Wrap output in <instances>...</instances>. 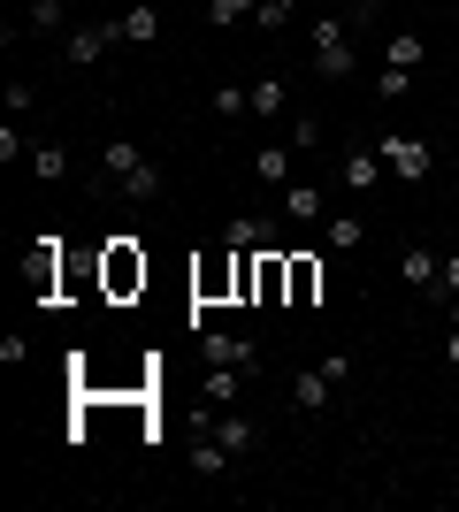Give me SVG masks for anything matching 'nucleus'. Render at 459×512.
<instances>
[{
	"label": "nucleus",
	"instance_id": "nucleus-23",
	"mask_svg": "<svg viewBox=\"0 0 459 512\" xmlns=\"http://www.w3.org/2000/svg\"><path fill=\"white\" fill-rule=\"evenodd\" d=\"M314 291H322V268H314V260H291V299H314Z\"/></svg>",
	"mask_w": 459,
	"mask_h": 512
},
{
	"label": "nucleus",
	"instance_id": "nucleus-5",
	"mask_svg": "<svg viewBox=\"0 0 459 512\" xmlns=\"http://www.w3.org/2000/svg\"><path fill=\"white\" fill-rule=\"evenodd\" d=\"M138 283H146V253L131 237H115L108 245V291H138Z\"/></svg>",
	"mask_w": 459,
	"mask_h": 512
},
{
	"label": "nucleus",
	"instance_id": "nucleus-10",
	"mask_svg": "<svg viewBox=\"0 0 459 512\" xmlns=\"http://www.w3.org/2000/svg\"><path fill=\"white\" fill-rule=\"evenodd\" d=\"M230 459H238V451L222 444V436H207V428H199V444H192V474H199V482H215V474H230Z\"/></svg>",
	"mask_w": 459,
	"mask_h": 512
},
{
	"label": "nucleus",
	"instance_id": "nucleus-21",
	"mask_svg": "<svg viewBox=\"0 0 459 512\" xmlns=\"http://www.w3.org/2000/svg\"><path fill=\"white\" fill-rule=\"evenodd\" d=\"M253 169H261V184H291V146H261Z\"/></svg>",
	"mask_w": 459,
	"mask_h": 512
},
{
	"label": "nucleus",
	"instance_id": "nucleus-9",
	"mask_svg": "<svg viewBox=\"0 0 459 512\" xmlns=\"http://www.w3.org/2000/svg\"><path fill=\"white\" fill-rule=\"evenodd\" d=\"M437 268H444L437 245H406V253H398V276L414 283V291H437Z\"/></svg>",
	"mask_w": 459,
	"mask_h": 512
},
{
	"label": "nucleus",
	"instance_id": "nucleus-11",
	"mask_svg": "<svg viewBox=\"0 0 459 512\" xmlns=\"http://www.w3.org/2000/svg\"><path fill=\"white\" fill-rule=\"evenodd\" d=\"M199 390H207V406H215V413H230V406H238V390H245V367H207V383H199Z\"/></svg>",
	"mask_w": 459,
	"mask_h": 512
},
{
	"label": "nucleus",
	"instance_id": "nucleus-20",
	"mask_svg": "<svg viewBox=\"0 0 459 512\" xmlns=\"http://www.w3.org/2000/svg\"><path fill=\"white\" fill-rule=\"evenodd\" d=\"M406 92H414V69H383L375 77V107H398Z\"/></svg>",
	"mask_w": 459,
	"mask_h": 512
},
{
	"label": "nucleus",
	"instance_id": "nucleus-19",
	"mask_svg": "<svg viewBox=\"0 0 459 512\" xmlns=\"http://www.w3.org/2000/svg\"><path fill=\"white\" fill-rule=\"evenodd\" d=\"M62 16H69V0H23V23H31V31H62Z\"/></svg>",
	"mask_w": 459,
	"mask_h": 512
},
{
	"label": "nucleus",
	"instance_id": "nucleus-26",
	"mask_svg": "<svg viewBox=\"0 0 459 512\" xmlns=\"http://www.w3.org/2000/svg\"><path fill=\"white\" fill-rule=\"evenodd\" d=\"M284 146H291V153H314V146H322V123H314V115H299V123H291V138H284Z\"/></svg>",
	"mask_w": 459,
	"mask_h": 512
},
{
	"label": "nucleus",
	"instance_id": "nucleus-2",
	"mask_svg": "<svg viewBox=\"0 0 459 512\" xmlns=\"http://www.w3.org/2000/svg\"><path fill=\"white\" fill-rule=\"evenodd\" d=\"M383 169L398 176V184H421V176H429V161H437V146H429V138H421V130H383Z\"/></svg>",
	"mask_w": 459,
	"mask_h": 512
},
{
	"label": "nucleus",
	"instance_id": "nucleus-16",
	"mask_svg": "<svg viewBox=\"0 0 459 512\" xmlns=\"http://www.w3.org/2000/svg\"><path fill=\"white\" fill-rule=\"evenodd\" d=\"M284 222H322V192L314 184H284Z\"/></svg>",
	"mask_w": 459,
	"mask_h": 512
},
{
	"label": "nucleus",
	"instance_id": "nucleus-22",
	"mask_svg": "<svg viewBox=\"0 0 459 512\" xmlns=\"http://www.w3.org/2000/svg\"><path fill=\"white\" fill-rule=\"evenodd\" d=\"M253 8H261V0H207V23H215V31H230V23H245Z\"/></svg>",
	"mask_w": 459,
	"mask_h": 512
},
{
	"label": "nucleus",
	"instance_id": "nucleus-12",
	"mask_svg": "<svg viewBox=\"0 0 459 512\" xmlns=\"http://www.w3.org/2000/svg\"><path fill=\"white\" fill-rule=\"evenodd\" d=\"M429 62V39L421 31H391V46H383V69H421Z\"/></svg>",
	"mask_w": 459,
	"mask_h": 512
},
{
	"label": "nucleus",
	"instance_id": "nucleus-1",
	"mask_svg": "<svg viewBox=\"0 0 459 512\" xmlns=\"http://www.w3.org/2000/svg\"><path fill=\"white\" fill-rule=\"evenodd\" d=\"M314 69H322L329 85H337V77H352V16H314Z\"/></svg>",
	"mask_w": 459,
	"mask_h": 512
},
{
	"label": "nucleus",
	"instance_id": "nucleus-17",
	"mask_svg": "<svg viewBox=\"0 0 459 512\" xmlns=\"http://www.w3.org/2000/svg\"><path fill=\"white\" fill-rule=\"evenodd\" d=\"M31 176H39V184H62V176H69V153L54 146V138H46V146H31Z\"/></svg>",
	"mask_w": 459,
	"mask_h": 512
},
{
	"label": "nucleus",
	"instance_id": "nucleus-27",
	"mask_svg": "<svg viewBox=\"0 0 459 512\" xmlns=\"http://www.w3.org/2000/svg\"><path fill=\"white\" fill-rule=\"evenodd\" d=\"M437 299H459V253H444V268H437Z\"/></svg>",
	"mask_w": 459,
	"mask_h": 512
},
{
	"label": "nucleus",
	"instance_id": "nucleus-30",
	"mask_svg": "<svg viewBox=\"0 0 459 512\" xmlns=\"http://www.w3.org/2000/svg\"><path fill=\"white\" fill-rule=\"evenodd\" d=\"M444 314H452V329H459V299H444Z\"/></svg>",
	"mask_w": 459,
	"mask_h": 512
},
{
	"label": "nucleus",
	"instance_id": "nucleus-29",
	"mask_svg": "<svg viewBox=\"0 0 459 512\" xmlns=\"http://www.w3.org/2000/svg\"><path fill=\"white\" fill-rule=\"evenodd\" d=\"M444 367H459V329H452V337H444Z\"/></svg>",
	"mask_w": 459,
	"mask_h": 512
},
{
	"label": "nucleus",
	"instance_id": "nucleus-14",
	"mask_svg": "<svg viewBox=\"0 0 459 512\" xmlns=\"http://www.w3.org/2000/svg\"><path fill=\"white\" fill-rule=\"evenodd\" d=\"M207 436H222V444L238 451V459H245V451H253V444H261V428L245 421V413H215V428H207Z\"/></svg>",
	"mask_w": 459,
	"mask_h": 512
},
{
	"label": "nucleus",
	"instance_id": "nucleus-8",
	"mask_svg": "<svg viewBox=\"0 0 459 512\" xmlns=\"http://www.w3.org/2000/svg\"><path fill=\"white\" fill-rule=\"evenodd\" d=\"M115 31H123V46H153V39H161V8H153V0H138V8H123V16H115Z\"/></svg>",
	"mask_w": 459,
	"mask_h": 512
},
{
	"label": "nucleus",
	"instance_id": "nucleus-13",
	"mask_svg": "<svg viewBox=\"0 0 459 512\" xmlns=\"http://www.w3.org/2000/svg\"><path fill=\"white\" fill-rule=\"evenodd\" d=\"M245 92H253V115H261V123H276V115L291 107V85H284V77H253Z\"/></svg>",
	"mask_w": 459,
	"mask_h": 512
},
{
	"label": "nucleus",
	"instance_id": "nucleus-4",
	"mask_svg": "<svg viewBox=\"0 0 459 512\" xmlns=\"http://www.w3.org/2000/svg\"><path fill=\"white\" fill-rule=\"evenodd\" d=\"M383 176H391V169H383V153H375V146H352L345 161H337V184H345V192H375Z\"/></svg>",
	"mask_w": 459,
	"mask_h": 512
},
{
	"label": "nucleus",
	"instance_id": "nucleus-3",
	"mask_svg": "<svg viewBox=\"0 0 459 512\" xmlns=\"http://www.w3.org/2000/svg\"><path fill=\"white\" fill-rule=\"evenodd\" d=\"M222 245H230V253H276V222H268V214H230Z\"/></svg>",
	"mask_w": 459,
	"mask_h": 512
},
{
	"label": "nucleus",
	"instance_id": "nucleus-6",
	"mask_svg": "<svg viewBox=\"0 0 459 512\" xmlns=\"http://www.w3.org/2000/svg\"><path fill=\"white\" fill-rule=\"evenodd\" d=\"M199 360H207V367H253V337H222V329H199Z\"/></svg>",
	"mask_w": 459,
	"mask_h": 512
},
{
	"label": "nucleus",
	"instance_id": "nucleus-28",
	"mask_svg": "<svg viewBox=\"0 0 459 512\" xmlns=\"http://www.w3.org/2000/svg\"><path fill=\"white\" fill-rule=\"evenodd\" d=\"M31 107H39V92H31V85L16 77V85H8V115H31Z\"/></svg>",
	"mask_w": 459,
	"mask_h": 512
},
{
	"label": "nucleus",
	"instance_id": "nucleus-31",
	"mask_svg": "<svg viewBox=\"0 0 459 512\" xmlns=\"http://www.w3.org/2000/svg\"><path fill=\"white\" fill-rule=\"evenodd\" d=\"M368 8H375V0H352V16H368Z\"/></svg>",
	"mask_w": 459,
	"mask_h": 512
},
{
	"label": "nucleus",
	"instance_id": "nucleus-24",
	"mask_svg": "<svg viewBox=\"0 0 459 512\" xmlns=\"http://www.w3.org/2000/svg\"><path fill=\"white\" fill-rule=\"evenodd\" d=\"M291 16H299V0H261V8H253V23H261V31H284Z\"/></svg>",
	"mask_w": 459,
	"mask_h": 512
},
{
	"label": "nucleus",
	"instance_id": "nucleus-15",
	"mask_svg": "<svg viewBox=\"0 0 459 512\" xmlns=\"http://www.w3.org/2000/svg\"><path fill=\"white\" fill-rule=\"evenodd\" d=\"M138 161H146V153H138L131 138H108V146H100V169H108L115 184H123V176H138Z\"/></svg>",
	"mask_w": 459,
	"mask_h": 512
},
{
	"label": "nucleus",
	"instance_id": "nucleus-18",
	"mask_svg": "<svg viewBox=\"0 0 459 512\" xmlns=\"http://www.w3.org/2000/svg\"><path fill=\"white\" fill-rule=\"evenodd\" d=\"M322 237L337 245V253H352V245L368 237V222H360V214H329V222H322Z\"/></svg>",
	"mask_w": 459,
	"mask_h": 512
},
{
	"label": "nucleus",
	"instance_id": "nucleus-7",
	"mask_svg": "<svg viewBox=\"0 0 459 512\" xmlns=\"http://www.w3.org/2000/svg\"><path fill=\"white\" fill-rule=\"evenodd\" d=\"M329 398H337V383H329V375H322V360L291 375V406H299V413H322Z\"/></svg>",
	"mask_w": 459,
	"mask_h": 512
},
{
	"label": "nucleus",
	"instance_id": "nucleus-25",
	"mask_svg": "<svg viewBox=\"0 0 459 512\" xmlns=\"http://www.w3.org/2000/svg\"><path fill=\"white\" fill-rule=\"evenodd\" d=\"M215 115H253V92L245 85H215Z\"/></svg>",
	"mask_w": 459,
	"mask_h": 512
}]
</instances>
